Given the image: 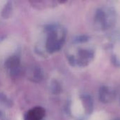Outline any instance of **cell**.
Listing matches in <instances>:
<instances>
[{"instance_id": "obj_3", "label": "cell", "mask_w": 120, "mask_h": 120, "mask_svg": "<svg viewBox=\"0 0 120 120\" xmlns=\"http://www.w3.org/2000/svg\"><path fill=\"white\" fill-rule=\"evenodd\" d=\"M44 115V111L41 108H35L27 113L26 120H40Z\"/></svg>"}, {"instance_id": "obj_4", "label": "cell", "mask_w": 120, "mask_h": 120, "mask_svg": "<svg viewBox=\"0 0 120 120\" xmlns=\"http://www.w3.org/2000/svg\"><path fill=\"white\" fill-rule=\"evenodd\" d=\"M82 101L84 102L86 112L88 113H91L93 110V101L91 98L89 96H85L82 97Z\"/></svg>"}, {"instance_id": "obj_1", "label": "cell", "mask_w": 120, "mask_h": 120, "mask_svg": "<svg viewBox=\"0 0 120 120\" xmlns=\"http://www.w3.org/2000/svg\"><path fill=\"white\" fill-rule=\"evenodd\" d=\"M115 20L114 11L110 8L105 7L98 8L96 13L94 22L98 29L106 30L113 25Z\"/></svg>"}, {"instance_id": "obj_2", "label": "cell", "mask_w": 120, "mask_h": 120, "mask_svg": "<svg viewBox=\"0 0 120 120\" xmlns=\"http://www.w3.org/2000/svg\"><path fill=\"white\" fill-rule=\"evenodd\" d=\"M99 98L103 103H110L115 98V94L113 90L108 86H102L98 92Z\"/></svg>"}, {"instance_id": "obj_5", "label": "cell", "mask_w": 120, "mask_h": 120, "mask_svg": "<svg viewBox=\"0 0 120 120\" xmlns=\"http://www.w3.org/2000/svg\"><path fill=\"white\" fill-rule=\"evenodd\" d=\"M120 120V119H115V120Z\"/></svg>"}]
</instances>
